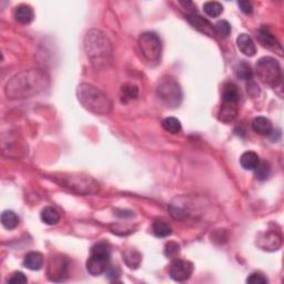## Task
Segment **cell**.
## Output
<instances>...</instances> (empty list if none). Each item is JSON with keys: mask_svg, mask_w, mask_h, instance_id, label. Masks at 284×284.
Masks as SVG:
<instances>
[{"mask_svg": "<svg viewBox=\"0 0 284 284\" xmlns=\"http://www.w3.org/2000/svg\"><path fill=\"white\" fill-rule=\"evenodd\" d=\"M49 77L43 70L31 69L18 73L8 81L6 96L10 99H27L46 90Z\"/></svg>", "mask_w": 284, "mask_h": 284, "instance_id": "cell-1", "label": "cell"}, {"mask_svg": "<svg viewBox=\"0 0 284 284\" xmlns=\"http://www.w3.org/2000/svg\"><path fill=\"white\" fill-rule=\"evenodd\" d=\"M85 50L91 65L98 70L108 68L113 61V48L107 35L99 29L89 30L85 37Z\"/></svg>", "mask_w": 284, "mask_h": 284, "instance_id": "cell-2", "label": "cell"}, {"mask_svg": "<svg viewBox=\"0 0 284 284\" xmlns=\"http://www.w3.org/2000/svg\"><path fill=\"white\" fill-rule=\"evenodd\" d=\"M77 97L82 107L94 114L106 115L111 112V100L103 91L90 83H81L78 86Z\"/></svg>", "mask_w": 284, "mask_h": 284, "instance_id": "cell-3", "label": "cell"}, {"mask_svg": "<svg viewBox=\"0 0 284 284\" xmlns=\"http://www.w3.org/2000/svg\"><path fill=\"white\" fill-rule=\"evenodd\" d=\"M110 257H111L110 245L106 242L96 243L91 248L90 256L87 261L88 272L94 276L106 273L109 267Z\"/></svg>", "mask_w": 284, "mask_h": 284, "instance_id": "cell-4", "label": "cell"}, {"mask_svg": "<svg viewBox=\"0 0 284 284\" xmlns=\"http://www.w3.org/2000/svg\"><path fill=\"white\" fill-rule=\"evenodd\" d=\"M256 75L260 80L267 86L277 87L282 82V71L280 64L272 57H263L256 64Z\"/></svg>", "mask_w": 284, "mask_h": 284, "instance_id": "cell-5", "label": "cell"}, {"mask_svg": "<svg viewBox=\"0 0 284 284\" xmlns=\"http://www.w3.org/2000/svg\"><path fill=\"white\" fill-rule=\"evenodd\" d=\"M157 97L165 106L177 108L182 101V90L179 83L171 77L164 78L157 87Z\"/></svg>", "mask_w": 284, "mask_h": 284, "instance_id": "cell-6", "label": "cell"}, {"mask_svg": "<svg viewBox=\"0 0 284 284\" xmlns=\"http://www.w3.org/2000/svg\"><path fill=\"white\" fill-rule=\"evenodd\" d=\"M138 45L142 56L150 64L159 62L162 52V44L159 36L152 31H147L140 35Z\"/></svg>", "mask_w": 284, "mask_h": 284, "instance_id": "cell-7", "label": "cell"}, {"mask_svg": "<svg viewBox=\"0 0 284 284\" xmlns=\"http://www.w3.org/2000/svg\"><path fill=\"white\" fill-rule=\"evenodd\" d=\"M62 185L80 194L94 193L99 190V186L92 179L81 176H70L69 178H64L62 179Z\"/></svg>", "mask_w": 284, "mask_h": 284, "instance_id": "cell-8", "label": "cell"}, {"mask_svg": "<svg viewBox=\"0 0 284 284\" xmlns=\"http://www.w3.org/2000/svg\"><path fill=\"white\" fill-rule=\"evenodd\" d=\"M68 270H69V261L65 256L54 257L49 263L48 276L51 281L55 282L65 281L68 276Z\"/></svg>", "mask_w": 284, "mask_h": 284, "instance_id": "cell-9", "label": "cell"}, {"mask_svg": "<svg viewBox=\"0 0 284 284\" xmlns=\"http://www.w3.org/2000/svg\"><path fill=\"white\" fill-rule=\"evenodd\" d=\"M193 272L191 262L185 260H175L170 265L169 273L172 280L177 282H185L190 278Z\"/></svg>", "mask_w": 284, "mask_h": 284, "instance_id": "cell-10", "label": "cell"}, {"mask_svg": "<svg viewBox=\"0 0 284 284\" xmlns=\"http://www.w3.org/2000/svg\"><path fill=\"white\" fill-rule=\"evenodd\" d=\"M256 245L264 251H277L282 245V236L276 231H267L257 236Z\"/></svg>", "mask_w": 284, "mask_h": 284, "instance_id": "cell-11", "label": "cell"}, {"mask_svg": "<svg viewBox=\"0 0 284 284\" xmlns=\"http://www.w3.org/2000/svg\"><path fill=\"white\" fill-rule=\"evenodd\" d=\"M187 20L188 23L190 24L194 29L199 30L200 33H202L204 35H207L209 37H214L215 33H214V26L207 20L206 18L201 17V16L196 15V14H191L187 16Z\"/></svg>", "mask_w": 284, "mask_h": 284, "instance_id": "cell-12", "label": "cell"}, {"mask_svg": "<svg viewBox=\"0 0 284 284\" xmlns=\"http://www.w3.org/2000/svg\"><path fill=\"white\" fill-rule=\"evenodd\" d=\"M257 39L260 44L270 50H274L278 55H282V47L277 43V40L274 38V36L270 34L267 30L260 29L257 33Z\"/></svg>", "mask_w": 284, "mask_h": 284, "instance_id": "cell-13", "label": "cell"}, {"mask_svg": "<svg viewBox=\"0 0 284 284\" xmlns=\"http://www.w3.org/2000/svg\"><path fill=\"white\" fill-rule=\"evenodd\" d=\"M238 103L232 102H222L219 110V120L225 123H230L238 115Z\"/></svg>", "mask_w": 284, "mask_h": 284, "instance_id": "cell-14", "label": "cell"}, {"mask_svg": "<svg viewBox=\"0 0 284 284\" xmlns=\"http://www.w3.org/2000/svg\"><path fill=\"white\" fill-rule=\"evenodd\" d=\"M236 45H238L239 50L245 56L253 57L256 54V47L254 41L252 40L251 37L248 35L241 34L238 38H236Z\"/></svg>", "mask_w": 284, "mask_h": 284, "instance_id": "cell-15", "label": "cell"}, {"mask_svg": "<svg viewBox=\"0 0 284 284\" xmlns=\"http://www.w3.org/2000/svg\"><path fill=\"white\" fill-rule=\"evenodd\" d=\"M252 129L260 135H270L273 131L271 121L265 117H256L252 121Z\"/></svg>", "mask_w": 284, "mask_h": 284, "instance_id": "cell-16", "label": "cell"}, {"mask_svg": "<svg viewBox=\"0 0 284 284\" xmlns=\"http://www.w3.org/2000/svg\"><path fill=\"white\" fill-rule=\"evenodd\" d=\"M34 9L28 5H19L15 10V19L22 25L30 24L34 20Z\"/></svg>", "mask_w": 284, "mask_h": 284, "instance_id": "cell-17", "label": "cell"}, {"mask_svg": "<svg viewBox=\"0 0 284 284\" xmlns=\"http://www.w3.org/2000/svg\"><path fill=\"white\" fill-rule=\"evenodd\" d=\"M44 265V256L39 252H29L25 255L24 266L31 271H38Z\"/></svg>", "mask_w": 284, "mask_h": 284, "instance_id": "cell-18", "label": "cell"}, {"mask_svg": "<svg viewBox=\"0 0 284 284\" xmlns=\"http://www.w3.org/2000/svg\"><path fill=\"white\" fill-rule=\"evenodd\" d=\"M240 90L235 83L228 82L225 83L222 91V102H232L238 103L240 100Z\"/></svg>", "mask_w": 284, "mask_h": 284, "instance_id": "cell-19", "label": "cell"}, {"mask_svg": "<svg viewBox=\"0 0 284 284\" xmlns=\"http://www.w3.org/2000/svg\"><path fill=\"white\" fill-rule=\"evenodd\" d=\"M260 161V157L254 151H246L240 158V164L245 170H254Z\"/></svg>", "mask_w": 284, "mask_h": 284, "instance_id": "cell-20", "label": "cell"}, {"mask_svg": "<svg viewBox=\"0 0 284 284\" xmlns=\"http://www.w3.org/2000/svg\"><path fill=\"white\" fill-rule=\"evenodd\" d=\"M40 218L43 222L48 225H56L60 221V213L54 207H46L41 211Z\"/></svg>", "mask_w": 284, "mask_h": 284, "instance_id": "cell-21", "label": "cell"}, {"mask_svg": "<svg viewBox=\"0 0 284 284\" xmlns=\"http://www.w3.org/2000/svg\"><path fill=\"white\" fill-rule=\"evenodd\" d=\"M234 73L241 80L249 81L253 77V70H252L251 66L245 61H241L234 67Z\"/></svg>", "mask_w": 284, "mask_h": 284, "instance_id": "cell-22", "label": "cell"}, {"mask_svg": "<svg viewBox=\"0 0 284 284\" xmlns=\"http://www.w3.org/2000/svg\"><path fill=\"white\" fill-rule=\"evenodd\" d=\"M152 232L158 238H167L172 233V229L164 220H156L152 224Z\"/></svg>", "mask_w": 284, "mask_h": 284, "instance_id": "cell-23", "label": "cell"}, {"mask_svg": "<svg viewBox=\"0 0 284 284\" xmlns=\"http://www.w3.org/2000/svg\"><path fill=\"white\" fill-rule=\"evenodd\" d=\"M19 217L12 210H7L2 214V223L7 230H14L19 225Z\"/></svg>", "mask_w": 284, "mask_h": 284, "instance_id": "cell-24", "label": "cell"}, {"mask_svg": "<svg viewBox=\"0 0 284 284\" xmlns=\"http://www.w3.org/2000/svg\"><path fill=\"white\" fill-rule=\"evenodd\" d=\"M123 261L130 269H136L140 265L141 255L136 250L129 249L123 252Z\"/></svg>", "mask_w": 284, "mask_h": 284, "instance_id": "cell-25", "label": "cell"}, {"mask_svg": "<svg viewBox=\"0 0 284 284\" xmlns=\"http://www.w3.org/2000/svg\"><path fill=\"white\" fill-rule=\"evenodd\" d=\"M203 12L211 18H217L223 13V6L218 2H208L203 5Z\"/></svg>", "mask_w": 284, "mask_h": 284, "instance_id": "cell-26", "label": "cell"}, {"mask_svg": "<svg viewBox=\"0 0 284 284\" xmlns=\"http://www.w3.org/2000/svg\"><path fill=\"white\" fill-rule=\"evenodd\" d=\"M162 127H164V129L167 131V132L172 133V134L179 133L182 129L180 120H178L177 118H173V117L166 118L164 121H162Z\"/></svg>", "mask_w": 284, "mask_h": 284, "instance_id": "cell-27", "label": "cell"}, {"mask_svg": "<svg viewBox=\"0 0 284 284\" xmlns=\"http://www.w3.org/2000/svg\"><path fill=\"white\" fill-rule=\"evenodd\" d=\"M139 96V89L136 86L133 85H124L121 89V98L124 102L134 100Z\"/></svg>", "mask_w": 284, "mask_h": 284, "instance_id": "cell-28", "label": "cell"}, {"mask_svg": "<svg viewBox=\"0 0 284 284\" xmlns=\"http://www.w3.org/2000/svg\"><path fill=\"white\" fill-rule=\"evenodd\" d=\"M255 173V177L257 180L265 181L271 175V167L267 162H261L257 165V167L253 170Z\"/></svg>", "mask_w": 284, "mask_h": 284, "instance_id": "cell-29", "label": "cell"}, {"mask_svg": "<svg viewBox=\"0 0 284 284\" xmlns=\"http://www.w3.org/2000/svg\"><path fill=\"white\" fill-rule=\"evenodd\" d=\"M214 33L220 38H227L231 33V25L227 20H220L214 26Z\"/></svg>", "mask_w": 284, "mask_h": 284, "instance_id": "cell-30", "label": "cell"}, {"mask_svg": "<svg viewBox=\"0 0 284 284\" xmlns=\"http://www.w3.org/2000/svg\"><path fill=\"white\" fill-rule=\"evenodd\" d=\"M179 252H180V245L176 243V242H169L165 246V255L167 257H170V259L176 257L179 254Z\"/></svg>", "mask_w": 284, "mask_h": 284, "instance_id": "cell-31", "label": "cell"}, {"mask_svg": "<svg viewBox=\"0 0 284 284\" xmlns=\"http://www.w3.org/2000/svg\"><path fill=\"white\" fill-rule=\"evenodd\" d=\"M246 282L250 284H266L269 280L260 272H253L246 278Z\"/></svg>", "mask_w": 284, "mask_h": 284, "instance_id": "cell-32", "label": "cell"}, {"mask_svg": "<svg viewBox=\"0 0 284 284\" xmlns=\"http://www.w3.org/2000/svg\"><path fill=\"white\" fill-rule=\"evenodd\" d=\"M28 282V278L23 272H15L12 276L8 277L7 283L9 284H25Z\"/></svg>", "mask_w": 284, "mask_h": 284, "instance_id": "cell-33", "label": "cell"}, {"mask_svg": "<svg viewBox=\"0 0 284 284\" xmlns=\"http://www.w3.org/2000/svg\"><path fill=\"white\" fill-rule=\"evenodd\" d=\"M121 274L120 269L118 266H109L108 270L106 271V275L109 280H118Z\"/></svg>", "mask_w": 284, "mask_h": 284, "instance_id": "cell-34", "label": "cell"}, {"mask_svg": "<svg viewBox=\"0 0 284 284\" xmlns=\"http://www.w3.org/2000/svg\"><path fill=\"white\" fill-rule=\"evenodd\" d=\"M240 9L246 15H251L253 13V6H252V4L249 2H239L238 3Z\"/></svg>", "mask_w": 284, "mask_h": 284, "instance_id": "cell-35", "label": "cell"}]
</instances>
